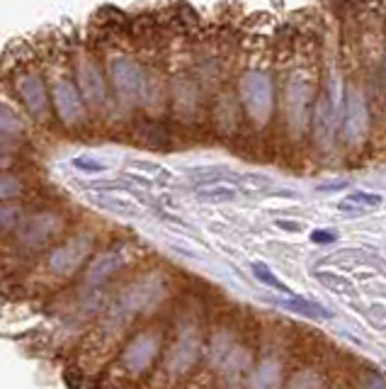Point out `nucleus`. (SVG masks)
Returning <instances> with one entry per match:
<instances>
[{
    "instance_id": "nucleus-7",
    "label": "nucleus",
    "mask_w": 386,
    "mask_h": 389,
    "mask_svg": "<svg viewBox=\"0 0 386 389\" xmlns=\"http://www.w3.org/2000/svg\"><path fill=\"white\" fill-rule=\"evenodd\" d=\"M44 197L37 200H25V202H8V205H0V241H5L8 236L17 232V226L30 216V212L42 202Z\"/></svg>"
},
{
    "instance_id": "nucleus-5",
    "label": "nucleus",
    "mask_w": 386,
    "mask_h": 389,
    "mask_svg": "<svg viewBox=\"0 0 386 389\" xmlns=\"http://www.w3.org/2000/svg\"><path fill=\"white\" fill-rule=\"evenodd\" d=\"M42 194V180L30 175L25 168L20 170H0V205L8 202L37 200Z\"/></svg>"
},
{
    "instance_id": "nucleus-16",
    "label": "nucleus",
    "mask_w": 386,
    "mask_h": 389,
    "mask_svg": "<svg viewBox=\"0 0 386 389\" xmlns=\"http://www.w3.org/2000/svg\"><path fill=\"white\" fill-rule=\"evenodd\" d=\"M277 229H282V232H289V234H299L304 229L299 221H287V219H277Z\"/></svg>"
},
{
    "instance_id": "nucleus-15",
    "label": "nucleus",
    "mask_w": 386,
    "mask_h": 389,
    "mask_svg": "<svg viewBox=\"0 0 386 389\" xmlns=\"http://www.w3.org/2000/svg\"><path fill=\"white\" fill-rule=\"evenodd\" d=\"M73 166L85 170V173H100V170H104L102 161H90V158H73Z\"/></svg>"
},
{
    "instance_id": "nucleus-3",
    "label": "nucleus",
    "mask_w": 386,
    "mask_h": 389,
    "mask_svg": "<svg viewBox=\"0 0 386 389\" xmlns=\"http://www.w3.org/2000/svg\"><path fill=\"white\" fill-rule=\"evenodd\" d=\"M3 66H5L8 93L20 102L22 112L34 124L52 126L54 124L52 98H49L47 76H44L37 52L30 44H25V49L17 56H8V58L3 56Z\"/></svg>"
},
{
    "instance_id": "nucleus-4",
    "label": "nucleus",
    "mask_w": 386,
    "mask_h": 389,
    "mask_svg": "<svg viewBox=\"0 0 386 389\" xmlns=\"http://www.w3.org/2000/svg\"><path fill=\"white\" fill-rule=\"evenodd\" d=\"M73 74L80 98L88 107V115L100 117L110 102V95H107L110 85H107V76H104L102 52L95 44H90L88 39L80 44L78 52H73Z\"/></svg>"
},
{
    "instance_id": "nucleus-9",
    "label": "nucleus",
    "mask_w": 386,
    "mask_h": 389,
    "mask_svg": "<svg viewBox=\"0 0 386 389\" xmlns=\"http://www.w3.org/2000/svg\"><path fill=\"white\" fill-rule=\"evenodd\" d=\"M384 205L381 194L367 192V190H357V192H350L348 197L338 202V210L345 214H365L367 210H376V207Z\"/></svg>"
},
{
    "instance_id": "nucleus-10",
    "label": "nucleus",
    "mask_w": 386,
    "mask_h": 389,
    "mask_svg": "<svg viewBox=\"0 0 386 389\" xmlns=\"http://www.w3.org/2000/svg\"><path fill=\"white\" fill-rule=\"evenodd\" d=\"M0 137L25 139L27 142V124L8 102L0 100Z\"/></svg>"
},
{
    "instance_id": "nucleus-2",
    "label": "nucleus",
    "mask_w": 386,
    "mask_h": 389,
    "mask_svg": "<svg viewBox=\"0 0 386 389\" xmlns=\"http://www.w3.org/2000/svg\"><path fill=\"white\" fill-rule=\"evenodd\" d=\"M47 76L49 98H52L54 122L66 134H83L88 129V107L80 98L73 74V52L66 39H47V49L37 52Z\"/></svg>"
},
{
    "instance_id": "nucleus-14",
    "label": "nucleus",
    "mask_w": 386,
    "mask_h": 389,
    "mask_svg": "<svg viewBox=\"0 0 386 389\" xmlns=\"http://www.w3.org/2000/svg\"><path fill=\"white\" fill-rule=\"evenodd\" d=\"M308 238H311L313 243H333L338 241V232H335V229H313V232L308 234Z\"/></svg>"
},
{
    "instance_id": "nucleus-13",
    "label": "nucleus",
    "mask_w": 386,
    "mask_h": 389,
    "mask_svg": "<svg viewBox=\"0 0 386 389\" xmlns=\"http://www.w3.org/2000/svg\"><path fill=\"white\" fill-rule=\"evenodd\" d=\"M253 275H256V278L260 280L262 285H267V287L280 289V292H284V295H289V297H297V292H294L292 287H287V285H284L282 280L277 278V275L272 273V270L267 268L265 263H253Z\"/></svg>"
},
{
    "instance_id": "nucleus-6",
    "label": "nucleus",
    "mask_w": 386,
    "mask_h": 389,
    "mask_svg": "<svg viewBox=\"0 0 386 389\" xmlns=\"http://www.w3.org/2000/svg\"><path fill=\"white\" fill-rule=\"evenodd\" d=\"M88 200L93 202L98 210L110 212V214L120 216H141L144 205L131 194H122L115 190H102V192H88Z\"/></svg>"
},
{
    "instance_id": "nucleus-1",
    "label": "nucleus",
    "mask_w": 386,
    "mask_h": 389,
    "mask_svg": "<svg viewBox=\"0 0 386 389\" xmlns=\"http://www.w3.org/2000/svg\"><path fill=\"white\" fill-rule=\"evenodd\" d=\"M95 246H98V234L90 232V229L68 232L56 246L49 248L37 263L27 270L30 278L12 280L22 292L20 297H42L61 292L71 280H76L83 273L85 263L95 256Z\"/></svg>"
},
{
    "instance_id": "nucleus-17",
    "label": "nucleus",
    "mask_w": 386,
    "mask_h": 389,
    "mask_svg": "<svg viewBox=\"0 0 386 389\" xmlns=\"http://www.w3.org/2000/svg\"><path fill=\"white\" fill-rule=\"evenodd\" d=\"M348 188V180H335V183H323L319 185V192H335V190H345Z\"/></svg>"
},
{
    "instance_id": "nucleus-12",
    "label": "nucleus",
    "mask_w": 386,
    "mask_h": 389,
    "mask_svg": "<svg viewBox=\"0 0 386 389\" xmlns=\"http://www.w3.org/2000/svg\"><path fill=\"white\" fill-rule=\"evenodd\" d=\"M313 278L319 280L323 287L333 289V292H340V295H355V285H352V280L343 278V275L338 273H313Z\"/></svg>"
},
{
    "instance_id": "nucleus-11",
    "label": "nucleus",
    "mask_w": 386,
    "mask_h": 389,
    "mask_svg": "<svg viewBox=\"0 0 386 389\" xmlns=\"http://www.w3.org/2000/svg\"><path fill=\"white\" fill-rule=\"evenodd\" d=\"M238 197V188L226 183H212L207 188L197 190V200L209 202V205H221V202H234Z\"/></svg>"
},
{
    "instance_id": "nucleus-8",
    "label": "nucleus",
    "mask_w": 386,
    "mask_h": 389,
    "mask_svg": "<svg viewBox=\"0 0 386 389\" xmlns=\"http://www.w3.org/2000/svg\"><path fill=\"white\" fill-rule=\"evenodd\" d=\"M277 307H282L284 311H294L299 316H306L313 321H328L333 319V311H328L323 304H316L311 300H302V297H289V300H277Z\"/></svg>"
}]
</instances>
